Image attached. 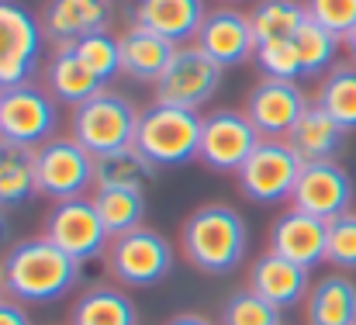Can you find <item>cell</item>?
Returning a JSON list of instances; mask_svg holds the SVG:
<instances>
[{"mask_svg":"<svg viewBox=\"0 0 356 325\" xmlns=\"http://www.w3.org/2000/svg\"><path fill=\"white\" fill-rule=\"evenodd\" d=\"M3 239H7V221L0 218V242H3Z\"/></svg>","mask_w":356,"mask_h":325,"instance_id":"ab89813d","label":"cell"},{"mask_svg":"<svg viewBox=\"0 0 356 325\" xmlns=\"http://www.w3.org/2000/svg\"><path fill=\"white\" fill-rule=\"evenodd\" d=\"M346 135H350V132H346L329 111H322L312 101L308 111L298 118V125L291 128L287 142L298 149V156H301L305 163H332V159L343 152Z\"/></svg>","mask_w":356,"mask_h":325,"instance_id":"44dd1931","label":"cell"},{"mask_svg":"<svg viewBox=\"0 0 356 325\" xmlns=\"http://www.w3.org/2000/svg\"><path fill=\"white\" fill-rule=\"evenodd\" d=\"M222 325H280V308L263 301L256 291H236L225 308H222Z\"/></svg>","mask_w":356,"mask_h":325,"instance_id":"4dcf8cb0","label":"cell"},{"mask_svg":"<svg viewBox=\"0 0 356 325\" xmlns=\"http://www.w3.org/2000/svg\"><path fill=\"white\" fill-rule=\"evenodd\" d=\"M256 45L277 42V38H294L301 24L308 21V7L301 0H259L249 14Z\"/></svg>","mask_w":356,"mask_h":325,"instance_id":"4316f807","label":"cell"},{"mask_svg":"<svg viewBox=\"0 0 356 325\" xmlns=\"http://www.w3.org/2000/svg\"><path fill=\"white\" fill-rule=\"evenodd\" d=\"M325 263L350 274L356 270V212L332 218L329 221V249H325Z\"/></svg>","mask_w":356,"mask_h":325,"instance_id":"836d02e7","label":"cell"},{"mask_svg":"<svg viewBox=\"0 0 356 325\" xmlns=\"http://www.w3.org/2000/svg\"><path fill=\"white\" fill-rule=\"evenodd\" d=\"M325 249H329V221L315 215H305L298 208L284 212L270 228V253L315 270L325 263Z\"/></svg>","mask_w":356,"mask_h":325,"instance_id":"e0dca14e","label":"cell"},{"mask_svg":"<svg viewBox=\"0 0 356 325\" xmlns=\"http://www.w3.org/2000/svg\"><path fill=\"white\" fill-rule=\"evenodd\" d=\"M201 114L187 108H170V104H152L142 111L138 132H135V149L145 152L156 166H184L197 159L201 149Z\"/></svg>","mask_w":356,"mask_h":325,"instance_id":"277c9868","label":"cell"},{"mask_svg":"<svg viewBox=\"0 0 356 325\" xmlns=\"http://www.w3.org/2000/svg\"><path fill=\"white\" fill-rule=\"evenodd\" d=\"M305 7L312 21H318L339 38L356 24V0H305Z\"/></svg>","mask_w":356,"mask_h":325,"instance_id":"e575fe53","label":"cell"},{"mask_svg":"<svg viewBox=\"0 0 356 325\" xmlns=\"http://www.w3.org/2000/svg\"><path fill=\"white\" fill-rule=\"evenodd\" d=\"M73 52L94 70L97 80H111L115 73H121V45H118V38L108 35V31H97V35L76 42Z\"/></svg>","mask_w":356,"mask_h":325,"instance_id":"1f68e13d","label":"cell"},{"mask_svg":"<svg viewBox=\"0 0 356 325\" xmlns=\"http://www.w3.org/2000/svg\"><path fill=\"white\" fill-rule=\"evenodd\" d=\"M256 63H259L263 77H270V80H298L301 77V56H298L294 38H277V42L256 45Z\"/></svg>","mask_w":356,"mask_h":325,"instance_id":"d6a6232c","label":"cell"},{"mask_svg":"<svg viewBox=\"0 0 356 325\" xmlns=\"http://www.w3.org/2000/svg\"><path fill=\"white\" fill-rule=\"evenodd\" d=\"M194 45H201L222 70L242 66L245 59L256 56L252 21H249V14H242L236 7H215V10H208Z\"/></svg>","mask_w":356,"mask_h":325,"instance_id":"2e32d148","label":"cell"},{"mask_svg":"<svg viewBox=\"0 0 356 325\" xmlns=\"http://www.w3.org/2000/svg\"><path fill=\"white\" fill-rule=\"evenodd\" d=\"M222 77H225V70L201 45H177V52H173L170 66L163 70V77L156 80L152 94H156V104L197 111L222 90Z\"/></svg>","mask_w":356,"mask_h":325,"instance_id":"8992f818","label":"cell"},{"mask_svg":"<svg viewBox=\"0 0 356 325\" xmlns=\"http://www.w3.org/2000/svg\"><path fill=\"white\" fill-rule=\"evenodd\" d=\"M138 118H142V111L128 97H121L115 90H101L90 101H83L80 108H73L70 135L90 156H108V152L135 145Z\"/></svg>","mask_w":356,"mask_h":325,"instance_id":"3957f363","label":"cell"},{"mask_svg":"<svg viewBox=\"0 0 356 325\" xmlns=\"http://www.w3.org/2000/svg\"><path fill=\"white\" fill-rule=\"evenodd\" d=\"M38 194L35 149L0 135V212H14Z\"/></svg>","mask_w":356,"mask_h":325,"instance_id":"cb8c5ba5","label":"cell"},{"mask_svg":"<svg viewBox=\"0 0 356 325\" xmlns=\"http://www.w3.org/2000/svg\"><path fill=\"white\" fill-rule=\"evenodd\" d=\"M245 118L256 125L263 138H287L298 118L308 111V97L298 87V80H270L263 77L245 94Z\"/></svg>","mask_w":356,"mask_h":325,"instance_id":"5bb4252c","label":"cell"},{"mask_svg":"<svg viewBox=\"0 0 356 325\" xmlns=\"http://www.w3.org/2000/svg\"><path fill=\"white\" fill-rule=\"evenodd\" d=\"M45 239H52L66 256L76 263L97 260L108 253L111 235L94 208V198H76V201H59L45 218Z\"/></svg>","mask_w":356,"mask_h":325,"instance_id":"8fae6325","label":"cell"},{"mask_svg":"<svg viewBox=\"0 0 356 325\" xmlns=\"http://www.w3.org/2000/svg\"><path fill=\"white\" fill-rule=\"evenodd\" d=\"M42 24L10 0H0V90L28 84L42 59Z\"/></svg>","mask_w":356,"mask_h":325,"instance_id":"30bf717a","label":"cell"},{"mask_svg":"<svg viewBox=\"0 0 356 325\" xmlns=\"http://www.w3.org/2000/svg\"><path fill=\"white\" fill-rule=\"evenodd\" d=\"M245 246H249L245 218L232 205H222V201L194 208L180 232V249L187 263L211 277L232 274L245 256Z\"/></svg>","mask_w":356,"mask_h":325,"instance_id":"6da1fadb","label":"cell"},{"mask_svg":"<svg viewBox=\"0 0 356 325\" xmlns=\"http://www.w3.org/2000/svg\"><path fill=\"white\" fill-rule=\"evenodd\" d=\"M80 267L73 256H66L52 239L35 235L17 242L7 260H3V277H7V294L17 301H35L49 305L70 294L80 280Z\"/></svg>","mask_w":356,"mask_h":325,"instance_id":"7a4b0ae2","label":"cell"},{"mask_svg":"<svg viewBox=\"0 0 356 325\" xmlns=\"http://www.w3.org/2000/svg\"><path fill=\"white\" fill-rule=\"evenodd\" d=\"M0 101H3V90H0Z\"/></svg>","mask_w":356,"mask_h":325,"instance_id":"60d3db41","label":"cell"},{"mask_svg":"<svg viewBox=\"0 0 356 325\" xmlns=\"http://www.w3.org/2000/svg\"><path fill=\"white\" fill-rule=\"evenodd\" d=\"M315 104L322 111H329L346 132H356V66L353 63H336L318 94H315Z\"/></svg>","mask_w":356,"mask_h":325,"instance_id":"83f0119b","label":"cell"},{"mask_svg":"<svg viewBox=\"0 0 356 325\" xmlns=\"http://www.w3.org/2000/svg\"><path fill=\"white\" fill-rule=\"evenodd\" d=\"M156 163L135 145L94 156V191H145L156 177Z\"/></svg>","mask_w":356,"mask_h":325,"instance_id":"d4e9b609","label":"cell"},{"mask_svg":"<svg viewBox=\"0 0 356 325\" xmlns=\"http://www.w3.org/2000/svg\"><path fill=\"white\" fill-rule=\"evenodd\" d=\"M308 325H356V280L346 274H325L305 298Z\"/></svg>","mask_w":356,"mask_h":325,"instance_id":"603a6c76","label":"cell"},{"mask_svg":"<svg viewBox=\"0 0 356 325\" xmlns=\"http://www.w3.org/2000/svg\"><path fill=\"white\" fill-rule=\"evenodd\" d=\"M45 90L52 94L56 104L80 108L83 101L104 90V80H97L94 70L73 49H56L52 59L45 63Z\"/></svg>","mask_w":356,"mask_h":325,"instance_id":"7402d4cb","label":"cell"},{"mask_svg":"<svg viewBox=\"0 0 356 325\" xmlns=\"http://www.w3.org/2000/svg\"><path fill=\"white\" fill-rule=\"evenodd\" d=\"M0 325H31V319H28V312L17 301L0 298Z\"/></svg>","mask_w":356,"mask_h":325,"instance_id":"d590c367","label":"cell"},{"mask_svg":"<svg viewBox=\"0 0 356 325\" xmlns=\"http://www.w3.org/2000/svg\"><path fill=\"white\" fill-rule=\"evenodd\" d=\"M38 194L59 201H76L94 187V156L73 135H52L35 149Z\"/></svg>","mask_w":356,"mask_h":325,"instance_id":"52a82bcc","label":"cell"},{"mask_svg":"<svg viewBox=\"0 0 356 325\" xmlns=\"http://www.w3.org/2000/svg\"><path fill=\"white\" fill-rule=\"evenodd\" d=\"M204 17H208L204 0H135V10H131V24H142L170 38L173 45L194 42Z\"/></svg>","mask_w":356,"mask_h":325,"instance_id":"d6986e66","label":"cell"},{"mask_svg":"<svg viewBox=\"0 0 356 325\" xmlns=\"http://www.w3.org/2000/svg\"><path fill=\"white\" fill-rule=\"evenodd\" d=\"M312 270L277 256V253H263L252 267H249V291H256L263 301H270L273 308L287 312L294 305H301L312 291Z\"/></svg>","mask_w":356,"mask_h":325,"instance_id":"ac0fdd59","label":"cell"},{"mask_svg":"<svg viewBox=\"0 0 356 325\" xmlns=\"http://www.w3.org/2000/svg\"><path fill=\"white\" fill-rule=\"evenodd\" d=\"M343 49H346V56H350V63L356 66V24L343 35Z\"/></svg>","mask_w":356,"mask_h":325,"instance_id":"74e56055","label":"cell"},{"mask_svg":"<svg viewBox=\"0 0 356 325\" xmlns=\"http://www.w3.org/2000/svg\"><path fill=\"white\" fill-rule=\"evenodd\" d=\"M56 128H59V108L49 90H38L31 84L3 90V101H0V135L3 138L38 149L42 142L56 135Z\"/></svg>","mask_w":356,"mask_h":325,"instance_id":"7c38bea8","label":"cell"},{"mask_svg":"<svg viewBox=\"0 0 356 325\" xmlns=\"http://www.w3.org/2000/svg\"><path fill=\"white\" fill-rule=\"evenodd\" d=\"M7 294V277H3V263H0V298Z\"/></svg>","mask_w":356,"mask_h":325,"instance_id":"f35d334b","label":"cell"},{"mask_svg":"<svg viewBox=\"0 0 356 325\" xmlns=\"http://www.w3.org/2000/svg\"><path fill=\"white\" fill-rule=\"evenodd\" d=\"M166 325H218V322H211V319H204V315H197V312H180V315H173Z\"/></svg>","mask_w":356,"mask_h":325,"instance_id":"8d00e7d4","label":"cell"},{"mask_svg":"<svg viewBox=\"0 0 356 325\" xmlns=\"http://www.w3.org/2000/svg\"><path fill=\"white\" fill-rule=\"evenodd\" d=\"M70 325H138V312L124 291L101 284L73 305Z\"/></svg>","mask_w":356,"mask_h":325,"instance_id":"484cf974","label":"cell"},{"mask_svg":"<svg viewBox=\"0 0 356 325\" xmlns=\"http://www.w3.org/2000/svg\"><path fill=\"white\" fill-rule=\"evenodd\" d=\"M111 17V0H49L38 24L56 49H73L76 42L108 31Z\"/></svg>","mask_w":356,"mask_h":325,"instance_id":"9a60e30c","label":"cell"},{"mask_svg":"<svg viewBox=\"0 0 356 325\" xmlns=\"http://www.w3.org/2000/svg\"><path fill=\"white\" fill-rule=\"evenodd\" d=\"M353 177L336 159L332 163H305V170L294 184V194H291V208L322 218V221H332V218L353 212Z\"/></svg>","mask_w":356,"mask_h":325,"instance_id":"4fadbf2b","label":"cell"},{"mask_svg":"<svg viewBox=\"0 0 356 325\" xmlns=\"http://www.w3.org/2000/svg\"><path fill=\"white\" fill-rule=\"evenodd\" d=\"M259 132L256 125L245 118V111L218 108L204 114L201 121V149L197 159L215 170V173H238L242 163L252 156V149L259 145Z\"/></svg>","mask_w":356,"mask_h":325,"instance_id":"9c48e42d","label":"cell"},{"mask_svg":"<svg viewBox=\"0 0 356 325\" xmlns=\"http://www.w3.org/2000/svg\"><path fill=\"white\" fill-rule=\"evenodd\" d=\"M118 45H121V73L138 80V84H152L163 77V70L170 66L177 45L142 24H128L124 31L118 35Z\"/></svg>","mask_w":356,"mask_h":325,"instance_id":"ffe728a7","label":"cell"},{"mask_svg":"<svg viewBox=\"0 0 356 325\" xmlns=\"http://www.w3.org/2000/svg\"><path fill=\"white\" fill-rule=\"evenodd\" d=\"M301 170H305V159L287 138H259V145L242 163L236 180L245 201L277 205V201H291Z\"/></svg>","mask_w":356,"mask_h":325,"instance_id":"5b68a950","label":"cell"},{"mask_svg":"<svg viewBox=\"0 0 356 325\" xmlns=\"http://www.w3.org/2000/svg\"><path fill=\"white\" fill-rule=\"evenodd\" d=\"M94 208L104 221L108 235L118 239L142 225L145 218V198L142 191H94Z\"/></svg>","mask_w":356,"mask_h":325,"instance_id":"f546056e","label":"cell"},{"mask_svg":"<svg viewBox=\"0 0 356 325\" xmlns=\"http://www.w3.org/2000/svg\"><path fill=\"white\" fill-rule=\"evenodd\" d=\"M108 267L128 287H152L159 284L173 267V246L163 232L138 225L135 232L111 239L108 246Z\"/></svg>","mask_w":356,"mask_h":325,"instance_id":"ba28073f","label":"cell"},{"mask_svg":"<svg viewBox=\"0 0 356 325\" xmlns=\"http://www.w3.org/2000/svg\"><path fill=\"white\" fill-rule=\"evenodd\" d=\"M294 45L301 56V77H318V73H329L336 66V52H339L343 38L332 35L329 28H322L318 21H312V14H308L301 31L294 35Z\"/></svg>","mask_w":356,"mask_h":325,"instance_id":"f1b7e54d","label":"cell"}]
</instances>
